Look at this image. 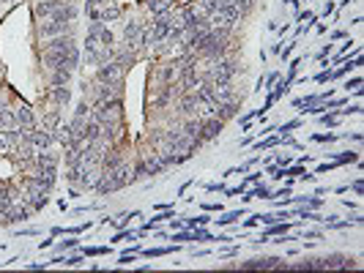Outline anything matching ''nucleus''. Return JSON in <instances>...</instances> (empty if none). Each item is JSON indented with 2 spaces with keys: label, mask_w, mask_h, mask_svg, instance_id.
Instances as JSON below:
<instances>
[{
  "label": "nucleus",
  "mask_w": 364,
  "mask_h": 273,
  "mask_svg": "<svg viewBox=\"0 0 364 273\" xmlns=\"http://www.w3.org/2000/svg\"><path fill=\"white\" fill-rule=\"evenodd\" d=\"M121 74H124V66L118 60H110V63H102L96 71V79L99 82H121Z\"/></svg>",
  "instance_id": "obj_1"
},
{
  "label": "nucleus",
  "mask_w": 364,
  "mask_h": 273,
  "mask_svg": "<svg viewBox=\"0 0 364 273\" xmlns=\"http://www.w3.org/2000/svg\"><path fill=\"white\" fill-rule=\"evenodd\" d=\"M222 131V120L219 117H208V120H200V139L208 142V139H216Z\"/></svg>",
  "instance_id": "obj_2"
},
{
  "label": "nucleus",
  "mask_w": 364,
  "mask_h": 273,
  "mask_svg": "<svg viewBox=\"0 0 364 273\" xmlns=\"http://www.w3.org/2000/svg\"><path fill=\"white\" fill-rule=\"evenodd\" d=\"M61 6H66V0H42V3H36V17H55V11Z\"/></svg>",
  "instance_id": "obj_3"
},
{
  "label": "nucleus",
  "mask_w": 364,
  "mask_h": 273,
  "mask_svg": "<svg viewBox=\"0 0 364 273\" xmlns=\"http://www.w3.org/2000/svg\"><path fill=\"white\" fill-rule=\"evenodd\" d=\"M69 25H71V22H58V20H52V22H47V25H42V36H44V39L63 36V33H69Z\"/></svg>",
  "instance_id": "obj_4"
},
{
  "label": "nucleus",
  "mask_w": 364,
  "mask_h": 273,
  "mask_svg": "<svg viewBox=\"0 0 364 273\" xmlns=\"http://www.w3.org/2000/svg\"><path fill=\"white\" fill-rule=\"evenodd\" d=\"M74 49V39L71 36H58L47 44V52H71Z\"/></svg>",
  "instance_id": "obj_5"
},
{
  "label": "nucleus",
  "mask_w": 364,
  "mask_h": 273,
  "mask_svg": "<svg viewBox=\"0 0 364 273\" xmlns=\"http://www.w3.org/2000/svg\"><path fill=\"white\" fill-rule=\"evenodd\" d=\"M143 164L148 167V175H162V172H165V161H162L159 153H148Z\"/></svg>",
  "instance_id": "obj_6"
},
{
  "label": "nucleus",
  "mask_w": 364,
  "mask_h": 273,
  "mask_svg": "<svg viewBox=\"0 0 364 273\" xmlns=\"http://www.w3.org/2000/svg\"><path fill=\"white\" fill-rule=\"evenodd\" d=\"M28 139H30V145H33V148H42V150H44L49 142H52V134H49V131L44 129V131H33V134H30Z\"/></svg>",
  "instance_id": "obj_7"
},
{
  "label": "nucleus",
  "mask_w": 364,
  "mask_h": 273,
  "mask_svg": "<svg viewBox=\"0 0 364 273\" xmlns=\"http://www.w3.org/2000/svg\"><path fill=\"white\" fill-rule=\"evenodd\" d=\"M14 115H17V126H20V129H28V131H30V126H33V112H30L28 107H20Z\"/></svg>",
  "instance_id": "obj_8"
},
{
  "label": "nucleus",
  "mask_w": 364,
  "mask_h": 273,
  "mask_svg": "<svg viewBox=\"0 0 364 273\" xmlns=\"http://www.w3.org/2000/svg\"><path fill=\"white\" fill-rule=\"evenodd\" d=\"M74 17H77V8L71 6V3H66V6H61L55 11V17H52V20H58V22H74Z\"/></svg>",
  "instance_id": "obj_9"
},
{
  "label": "nucleus",
  "mask_w": 364,
  "mask_h": 273,
  "mask_svg": "<svg viewBox=\"0 0 364 273\" xmlns=\"http://www.w3.org/2000/svg\"><path fill=\"white\" fill-rule=\"evenodd\" d=\"M0 129H6V131L17 129V115L11 109H0Z\"/></svg>",
  "instance_id": "obj_10"
},
{
  "label": "nucleus",
  "mask_w": 364,
  "mask_h": 273,
  "mask_svg": "<svg viewBox=\"0 0 364 273\" xmlns=\"http://www.w3.org/2000/svg\"><path fill=\"white\" fill-rule=\"evenodd\" d=\"M71 79V71L69 68H52V85L55 88H61V85H69Z\"/></svg>",
  "instance_id": "obj_11"
},
{
  "label": "nucleus",
  "mask_w": 364,
  "mask_h": 273,
  "mask_svg": "<svg viewBox=\"0 0 364 273\" xmlns=\"http://www.w3.org/2000/svg\"><path fill=\"white\" fill-rule=\"evenodd\" d=\"M282 259L279 257H266V259H252V262H244V268H277Z\"/></svg>",
  "instance_id": "obj_12"
},
{
  "label": "nucleus",
  "mask_w": 364,
  "mask_h": 273,
  "mask_svg": "<svg viewBox=\"0 0 364 273\" xmlns=\"http://www.w3.org/2000/svg\"><path fill=\"white\" fill-rule=\"evenodd\" d=\"M197 98H194V96H184V98H181V112H184V115H194V112H197Z\"/></svg>",
  "instance_id": "obj_13"
},
{
  "label": "nucleus",
  "mask_w": 364,
  "mask_h": 273,
  "mask_svg": "<svg viewBox=\"0 0 364 273\" xmlns=\"http://www.w3.org/2000/svg\"><path fill=\"white\" fill-rule=\"evenodd\" d=\"M181 134L192 136V139H200V120H186L184 129H181ZM200 142H203V139H200Z\"/></svg>",
  "instance_id": "obj_14"
},
{
  "label": "nucleus",
  "mask_w": 364,
  "mask_h": 273,
  "mask_svg": "<svg viewBox=\"0 0 364 273\" xmlns=\"http://www.w3.org/2000/svg\"><path fill=\"white\" fill-rule=\"evenodd\" d=\"M52 98H55L58 104H69V101H71V90L66 88V85H61V88L52 90Z\"/></svg>",
  "instance_id": "obj_15"
},
{
  "label": "nucleus",
  "mask_w": 364,
  "mask_h": 273,
  "mask_svg": "<svg viewBox=\"0 0 364 273\" xmlns=\"http://www.w3.org/2000/svg\"><path fill=\"white\" fill-rule=\"evenodd\" d=\"M170 3H172V0H151V3H148V6H151L153 17H162V14H165L167 8H170Z\"/></svg>",
  "instance_id": "obj_16"
},
{
  "label": "nucleus",
  "mask_w": 364,
  "mask_h": 273,
  "mask_svg": "<svg viewBox=\"0 0 364 273\" xmlns=\"http://www.w3.org/2000/svg\"><path fill=\"white\" fill-rule=\"evenodd\" d=\"M36 164H39V167H55L58 158L52 156V153H39V156H36Z\"/></svg>",
  "instance_id": "obj_17"
},
{
  "label": "nucleus",
  "mask_w": 364,
  "mask_h": 273,
  "mask_svg": "<svg viewBox=\"0 0 364 273\" xmlns=\"http://www.w3.org/2000/svg\"><path fill=\"white\" fill-rule=\"evenodd\" d=\"M288 230H290V224H277V221H274V224H271V230L263 232V238H268V235H285Z\"/></svg>",
  "instance_id": "obj_18"
},
{
  "label": "nucleus",
  "mask_w": 364,
  "mask_h": 273,
  "mask_svg": "<svg viewBox=\"0 0 364 273\" xmlns=\"http://www.w3.org/2000/svg\"><path fill=\"white\" fill-rule=\"evenodd\" d=\"M350 161H359V153H340L337 156V164H350Z\"/></svg>",
  "instance_id": "obj_19"
},
{
  "label": "nucleus",
  "mask_w": 364,
  "mask_h": 273,
  "mask_svg": "<svg viewBox=\"0 0 364 273\" xmlns=\"http://www.w3.org/2000/svg\"><path fill=\"white\" fill-rule=\"evenodd\" d=\"M99 41H102L104 47H110V44H112V33H110V30H104V27H102V30H99Z\"/></svg>",
  "instance_id": "obj_20"
},
{
  "label": "nucleus",
  "mask_w": 364,
  "mask_h": 273,
  "mask_svg": "<svg viewBox=\"0 0 364 273\" xmlns=\"http://www.w3.org/2000/svg\"><path fill=\"white\" fill-rule=\"evenodd\" d=\"M301 126V120H288L285 126H282V134H288V131H293V129H299Z\"/></svg>",
  "instance_id": "obj_21"
},
{
  "label": "nucleus",
  "mask_w": 364,
  "mask_h": 273,
  "mask_svg": "<svg viewBox=\"0 0 364 273\" xmlns=\"http://www.w3.org/2000/svg\"><path fill=\"white\" fill-rule=\"evenodd\" d=\"M241 213L236 211V213H227V216H222V218H216V221H219V224H230V221H236V218H238Z\"/></svg>",
  "instance_id": "obj_22"
},
{
  "label": "nucleus",
  "mask_w": 364,
  "mask_h": 273,
  "mask_svg": "<svg viewBox=\"0 0 364 273\" xmlns=\"http://www.w3.org/2000/svg\"><path fill=\"white\" fill-rule=\"evenodd\" d=\"M208 221H211V218H208V216H197V218H189V227H203V224H208Z\"/></svg>",
  "instance_id": "obj_23"
},
{
  "label": "nucleus",
  "mask_w": 364,
  "mask_h": 273,
  "mask_svg": "<svg viewBox=\"0 0 364 273\" xmlns=\"http://www.w3.org/2000/svg\"><path fill=\"white\" fill-rule=\"evenodd\" d=\"M170 252L172 249H148L145 254H148V257H162V254H170Z\"/></svg>",
  "instance_id": "obj_24"
},
{
  "label": "nucleus",
  "mask_w": 364,
  "mask_h": 273,
  "mask_svg": "<svg viewBox=\"0 0 364 273\" xmlns=\"http://www.w3.org/2000/svg\"><path fill=\"white\" fill-rule=\"evenodd\" d=\"M14 142V139H11V136H8V131H6V136H0V153H3V150H8V145Z\"/></svg>",
  "instance_id": "obj_25"
},
{
  "label": "nucleus",
  "mask_w": 364,
  "mask_h": 273,
  "mask_svg": "<svg viewBox=\"0 0 364 273\" xmlns=\"http://www.w3.org/2000/svg\"><path fill=\"white\" fill-rule=\"evenodd\" d=\"M118 14H121V11H118V8H107V11L102 14V20H115Z\"/></svg>",
  "instance_id": "obj_26"
},
{
  "label": "nucleus",
  "mask_w": 364,
  "mask_h": 273,
  "mask_svg": "<svg viewBox=\"0 0 364 273\" xmlns=\"http://www.w3.org/2000/svg\"><path fill=\"white\" fill-rule=\"evenodd\" d=\"M252 197H263V199H266L268 197V189H266V186H257V189L252 191Z\"/></svg>",
  "instance_id": "obj_27"
},
{
  "label": "nucleus",
  "mask_w": 364,
  "mask_h": 273,
  "mask_svg": "<svg viewBox=\"0 0 364 273\" xmlns=\"http://www.w3.org/2000/svg\"><path fill=\"white\" fill-rule=\"evenodd\" d=\"M345 88H348V90H359V88H362V79H359V77H353V79L345 85Z\"/></svg>",
  "instance_id": "obj_28"
},
{
  "label": "nucleus",
  "mask_w": 364,
  "mask_h": 273,
  "mask_svg": "<svg viewBox=\"0 0 364 273\" xmlns=\"http://www.w3.org/2000/svg\"><path fill=\"white\" fill-rule=\"evenodd\" d=\"M345 115H362V104H353L350 109H343Z\"/></svg>",
  "instance_id": "obj_29"
},
{
  "label": "nucleus",
  "mask_w": 364,
  "mask_h": 273,
  "mask_svg": "<svg viewBox=\"0 0 364 273\" xmlns=\"http://www.w3.org/2000/svg\"><path fill=\"white\" fill-rule=\"evenodd\" d=\"M85 115H88V104H80V107H77V117H85Z\"/></svg>",
  "instance_id": "obj_30"
},
{
  "label": "nucleus",
  "mask_w": 364,
  "mask_h": 273,
  "mask_svg": "<svg viewBox=\"0 0 364 273\" xmlns=\"http://www.w3.org/2000/svg\"><path fill=\"white\" fill-rule=\"evenodd\" d=\"M321 120L326 123V126H337V117H334V115H323Z\"/></svg>",
  "instance_id": "obj_31"
},
{
  "label": "nucleus",
  "mask_w": 364,
  "mask_h": 273,
  "mask_svg": "<svg viewBox=\"0 0 364 273\" xmlns=\"http://www.w3.org/2000/svg\"><path fill=\"white\" fill-rule=\"evenodd\" d=\"M129 262H134V254H124L121 257V265H129Z\"/></svg>",
  "instance_id": "obj_32"
},
{
  "label": "nucleus",
  "mask_w": 364,
  "mask_h": 273,
  "mask_svg": "<svg viewBox=\"0 0 364 273\" xmlns=\"http://www.w3.org/2000/svg\"><path fill=\"white\" fill-rule=\"evenodd\" d=\"M165 218H172V213L167 211V213H162V216H153V224H156V221H165Z\"/></svg>",
  "instance_id": "obj_33"
},
{
  "label": "nucleus",
  "mask_w": 364,
  "mask_h": 273,
  "mask_svg": "<svg viewBox=\"0 0 364 273\" xmlns=\"http://www.w3.org/2000/svg\"><path fill=\"white\" fill-rule=\"evenodd\" d=\"M74 246H77V240H63L61 249H74Z\"/></svg>",
  "instance_id": "obj_34"
},
{
  "label": "nucleus",
  "mask_w": 364,
  "mask_h": 273,
  "mask_svg": "<svg viewBox=\"0 0 364 273\" xmlns=\"http://www.w3.org/2000/svg\"><path fill=\"white\" fill-rule=\"evenodd\" d=\"M277 164H279V167H288L290 158H288V156H279V158H277Z\"/></svg>",
  "instance_id": "obj_35"
},
{
  "label": "nucleus",
  "mask_w": 364,
  "mask_h": 273,
  "mask_svg": "<svg viewBox=\"0 0 364 273\" xmlns=\"http://www.w3.org/2000/svg\"><path fill=\"white\" fill-rule=\"evenodd\" d=\"M104 252H107L104 246H102V249H85V254H104Z\"/></svg>",
  "instance_id": "obj_36"
},
{
  "label": "nucleus",
  "mask_w": 364,
  "mask_h": 273,
  "mask_svg": "<svg viewBox=\"0 0 364 273\" xmlns=\"http://www.w3.org/2000/svg\"><path fill=\"white\" fill-rule=\"evenodd\" d=\"M353 191H356V194H362V191H364V183H362V180H356V183H353Z\"/></svg>",
  "instance_id": "obj_37"
},
{
  "label": "nucleus",
  "mask_w": 364,
  "mask_h": 273,
  "mask_svg": "<svg viewBox=\"0 0 364 273\" xmlns=\"http://www.w3.org/2000/svg\"><path fill=\"white\" fill-rule=\"evenodd\" d=\"M80 262H83L80 257H69V259H66V265H80Z\"/></svg>",
  "instance_id": "obj_38"
},
{
  "label": "nucleus",
  "mask_w": 364,
  "mask_h": 273,
  "mask_svg": "<svg viewBox=\"0 0 364 273\" xmlns=\"http://www.w3.org/2000/svg\"><path fill=\"white\" fill-rule=\"evenodd\" d=\"M307 205H309V208H321V199H318V197H312Z\"/></svg>",
  "instance_id": "obj_39"
},
{
  "label": "nucleus",
  "mask_w": 364,
  "mask_h": 273,
  "mask_svg": "<svg viewBox=\"0 0 364 273\" xmlns=\"http://www.w3.org/2000/svg\"><path fill=\"white\" fill-rule=\"evenodd\" d=\"M326 79H331V74H329V71H323V74H318V82H326Z\"/></svg>",
  "instance_id": "obj_40"
},
{
  "label": "nucleus",
  "mask_w": 364,
  "mask_h": 273,
  "mask_svg": "<svg viewBox=\"0 0 364 273\" xmlns=\"http://www.w3.org/2000/svg\"><path fill=\"white\" fill-rule=\"evenodd\" d=\"M96 3H102V0H88V6H96Z\"/></svg>",
  "instance_id": "obj_41"
},
{
  "label": "nucleus",
  "mask_w": 364,
  "mask_h": 273,
  "mask_svg": "<svg viewBox=\"0 0 364 273\" xmlns=\"http://www.w3.org/2000/svg\"><path fill=\"white\" fill-rule=\"evenodd\" d=\"M11 3H17V0H11Z\"/></svg>",
  "instance_id": "obj_42"
},
{
  "label": "nucleus",
  "mask_w": 364,
  "mask_h": 273,
  "mask_svg": "<svg viewBox=\"0 0 364 273\" xmlns=\"http://www.w3.org/2000/svg\"><path fill=\"white\" fill-rule=\"evenodd\" d=\"M66 3H69V0H66Z\"/></svg>",
  "instance_id": "obj_43"
}]
</instances>
